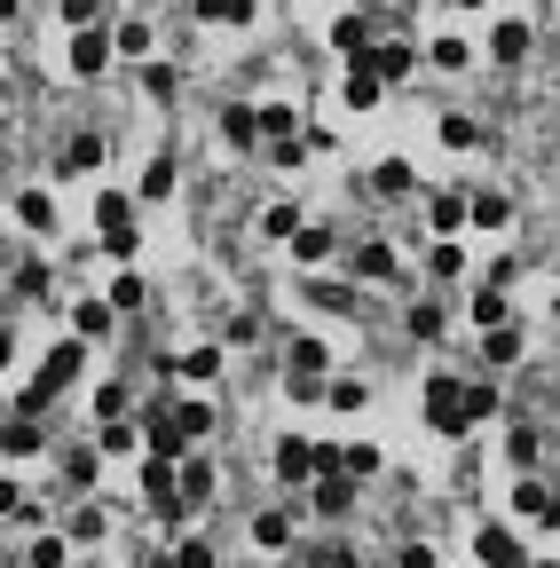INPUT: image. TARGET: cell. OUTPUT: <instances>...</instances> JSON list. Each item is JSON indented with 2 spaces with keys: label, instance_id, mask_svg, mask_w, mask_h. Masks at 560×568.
Here are the masks:
<instances>
[{
  "label": "cell",
  "instance_id": "6da1fadb",
  "mask_svg": "<svg viewBox=\"0 0 560 568\" xmlns=\"http://www.w3.org/2000/svg\"><path fill=\"white\" fill-rule=\"evenodd\" d=\"M80 372H87V340L72 331V340H56V348L40 355V379H32V387L16 395V411H24V419H40V411H48V403H56V395L72 387Z\"/></svg>",
  "mask_w": 560,
  "mask_h": 568
},
{
  "label": "cell",
  "instance_id": "7a4b0ae2",
  "mask_svg": "<svg viewBox=\"0 0 560 568\" xmlns=\"http://www.w3.org/2000/svg\"><path fill=\"white\" fill-rule=\"evenodd\" d=\"M418 411H426V426H435L442 443H466V434H474V419H466V379H458V372H426L418 379Z\"/></svg>",
  "mask_w": 560,
  "mask_h": 568
},
{
  "label": "cell",
  "instance_id": "3957f363",
  "mask_svg": "<svg viewBox=\"0 0 560 568\" xmlns=\"http://www.w3.org/2000/svg\"><path fill=\"white\" fill-rule=\"evenodd\" d=\"M63 63H72V80H104L111 63H119L111 24H80V32H72V48H63Z\"/></svg>",
  "mask_w": 560,
  "mask_h": 568
},
{
  "label": "cell",
  "instance_id": "277c9868",
  "mask_svg": "<svg viewBox=\"0 0 560 568\" xmlns=\"http://www.w3.org/2000/svg\"><path fill=\"white\" fill-rule=\"evenodd\" d=\"M324 466H340V450L308 443V434H284V443H277V482H292V490H301V482H316Z\"/></svg>",
  "mask_w": 560,
  "mask_h": 568
},
{
  "label": "cell",
  "instance_id": "5b68a950",
  "mask_svg": "<svg viewBox=\"0 0 560 568\" xmlns=\"http://www.w3.org/2000/svg\"><path fill=\"white\" fill-rule=\"evenodd\" d=\"M104 158H111V135L104 126H80V135H63L56 174H104Z\"/></svg>",
  "mask_w": 560,
  "mask_h": 568
},
{
  "label": "cell",
  "instance_id": "8992f818",
  "mask_svg": "<svg viewBox=\"0 0 560 568\" xmlns=\"http://www.w3.org/2000/svg\"><path fill=\"white\" fill-rule=\"evenodd\" d=\"M474 560L482 568H529V553H521V537H513L506 521H482L474 529Z\"/></svg>",
  "mask_w": 560,
  "mask_h": 568
},
{
  "label": "cell",
  "instance_id": "52a82bcc",
  "mask_svg": "<svg viewBox=\"0 0 560 568\" xmlns=\"http://www.w3.org/2000/svg\"><path fill=\"white\" fill-rule=\"evenodd\" d=\"M394 269H403V253H394L387 238H364V245L348 253V277H355V285H387Z\"/></svg>",
  "mask_w": 560,
  "mask_h": 568
},
{
  "label": "cell",
  "instance_id": "ba28073f",
  "mask_svg": "<svg viewBox=\"0 0 560 568\" xmlns=\"http://www.w3.org/2000/svg\"><path fill=\"white\" fill-rule=\"evenodd\" d=\"M308 506H316L324 521H348V513H355V482L340 474V466H324V474H316V490H308Z\"/></svg>",
  "mask_w": 560,
  "mask_h": 568
},
{
  "label": "cell",
  "instance_id": "9c48e42d",
  "mask_svg": "<svg viewBox=\"0 0 560 568\" xmlns=\"http://www.w3.org/2000/svg\"><path fill=\"white\" fill-rule=\"evenodd\" d=\"M332 372V348L316 340V331H292V348H284V379H324Z\"/></svg>",
  "mask_w": 560,
  "mask_h": 568
},
{
  "label": "cell",
  "instance_id": "30bf717a",
  "mask_svg": "<svg viewBox=\"0 0 560 568\" xmlns=\"http://www.w3.org/2000/svg\"><path fill=\"white\" fill-rule=\"evenodd\" d=\"M364 63H372L387 87H394V80H411V72H418V40H372V48H364Z\"/></svg>",
  "mask_w": 560,
  "mask_h": 568
},
{
  "label": "cell",
  "instance_id": "8fae6325",
  "mask_svg": "<svg viewBox=\"0 0 560 568\" xmlns=\"http://www.w3.org/2000/svg\"><path fill=\"white\" fill-rule=\"evenodd\" d=\"M379 95H387V80L372 72L364 56H348V72H340V104H348V111H372Z\"/></svg>",
  "mask_w": 560,
  "mask_h": 568
},
{
  "label": "cell",
  "instance_id": "7c38bea8",
  "mask_svg": "<svg viewBox=\"0 0 560 568\" xmlns=\"http://www.w3.org/2000/svg\"><path fill=\"white\" fill-rule=\"evenodd\" d=\"M372 40H379V16H372V9H340V16H332V48H340V56H364Z\"/></svg>",
  "mask_w": 560,
  "mask_h": 568
},
{
  "label": "cell",
  "instance_id": "4fadbf2b",
  "mask_svg": "<svg viewBox=\"0 0 560 568\" xmlns=\"http://www.w3.org/2000/svg\"><path fill=\"white\" fill-rule=\"evenodd\" d=\"M292 261H301V269H324V261H332L340 253V238H332V229H324V221H301V229H292Z\"/></svg>",
  "mask_w": 560,
  "mask_h": 568
},
{
  "label": "cell",
  "instance_id": "5bb4252c",
  "mask_svg": "<svg viewBox=\"0 0 560 568\" xmlns=\"http://www.w3.org/2000/svg\"><path fill=\"white\" fill-rule=\"evenodd\" d=\"M221 143L253 158V150H260V111H253V104H221Z\"/></svg>",
  "mask_w": 560,
  "mask_h": 568
},
{
  "label": "cell",
  "instance_id": "9a60e30c",
  "mask_svg": "<svg viewBox=\"0 0 560 568\" xmlns=\"http://www.w3.org/2000/svg\"><path fill=\"white\" fill-rule=\"evenodd\" d=\"M167 426H174V443L190 450V443H206L214 434V403H167Z\"/></svg>",
  "mask_w": 560,
  "mask_h": 568
},
{
  "label": "cell",
  "instance_id": "2e32d148",
  "mask_svg": "<svg viewBox=\"0 0 560 568\" xmlns=\"http://www.w3.org/2000/svg\"><path fill=\"white\" fill-rule=\"evenodd\" d=\"M529 40H537V32H529V24H521V16H506L498 32H489V63H506V72H513V63H521V56H529Z\"/></svg>",
  "mask_w": 560,
  "mask_h": 568
},
{
  "label": "cell",
  "instance_id": "e0dca14e",
  "mask_svg": "<svg viewBox=\"0 0 560 568\" xmlns=\"http://www.w3.org/2000/svg\"><path fill=\"white\" fill-rule=\"evenodd\" d=\"M174 182H182V166H174V150H158V158L143 166V190H135V197H143V206H167V197H174Z\"/></svg>",
  "mask_w": 560,
  "mask_h": 568
},
{
  "label": "cell",
  "instance_id": "ac0fdd59",
  "mask_svg": "<svg viewBox=\"0 0 560 568\" xmlns=\"http://www.w3.org/2000/svg\"><path fill=\"white\" fill-rule=\"evenodd\" d=\"M418 190V166L411 158H379L372 166V197H411Z\"/></svg>",
  "mask_w": 560,
  "mask_h": 568
},
{
  "label": "cell",
  "instance_id": "d6986e66",
  "mask_svg": "<svg viewBox=\"0 0 560 568\" xmlns=\"http://www.w3.org/2000/svg\"><path fill=\"white\" fill-rule=\"evenodd\" d=\"M513 513H521V521H545V529H560V497H552L545 482H521V490H513Z\"/></svg>",
  "mask_w": 560,
  "mask_h": 568
},
{
  "label": "cell",
  "instance_id": "ffe728a7",
  "mask_svg": "<svg viewBox=\"0 0 560 568\" xmlns=\"http://www.w3.org/2000/svg\"><path fill=\"white\" fill-rule=\"evenodd\" d=\"M111 229H135V197L126 190H95V238H111Z\"/></svg>",
  "mask_w": 560,
  "mask_h": 568
},
{
  "label": "cell",
  "instance_id": "44dd1931",
  "mask_svg": "<svg viewBox=\"0 0 560 568\" xmlns=\"http://www.w3.org/2000/svg\"><path fill=\"white\" fill-rule=\"evenodd\" d=\"M95 450H104V458L143 450V426H135V419H95Z\"/></svg>",
  "mask_w": 560,
  "mask_h": 568
},
{
  "label": "cell",
  "instance_id": "7402d4cb",
  "mask_svg": "<svg viewBox=\"0 0 560 568\" xmlns=\"http://www.w3.org/2000/svg\"><path fill=\"white\" fill-rule=\"evenodd\" d=\"M0 450H9V458H40V450H48V434H40V419H24V411H16L9 426H0Z\"/></svg>",
  "mask_w": 560,
  "mask_h": 568
},
{
  "label": "cell",
  "instance_id": "603a6c76",
  "mask_svg": "<svg viewBox=\"0 0 560 568\" xmlns=\"http://www.w3.org/2000/svg\"><path fill=\"white\" fill-rule=\"evenodd\" d=\"M466 221H474V229H506V221H513V197H506V190H474V197H466Z\"/></svg>",
  "mask_w": 560,
  "mask_h": 568
},
{
  "label": "cell",
  "instance_id": "cb8c5ba5",
  "mask_svg": "<svg viewBox=\"0 0 560 568\" xmlns=\"http://www.w3.org/2000/svg\"><path fill=\"white\" fill-rule=\"evenodd\" d=\"M253 545H260V553H284V545H292V513H284V506L253 513Z\"/></svg>",
  "mask_w": 560,
  "mask_h": 568
},
{
  "label": "cell",
  "instance_id": "d4e9b609",
  "mask_svg": "<svg viewBox=\"0 0 560 568\" xmlns=\"http://www.w3.org/2000/svg\"><path fill=\"white\" fill-rule=\"evenodd\" d=\"M197 24H253L260 16V0H190Z\"/></svg>",
  "mask_w": 560,
  "mask_h": 568
},
{
  "label": "cell",
  "instance_id": "484cf974",
  "mask_svg": "<svg viewBox=\"0 0 560 568\" xmlns=\"http://www.w3.org/2000/svg\"><path fill=\"white\" fill-rule=\"evenodd\" d=\"M426 221H435V238L466 229V197H458V190H435V197H426Z\"/></svg>",
  "mask_w": 560,
  "mask_h": 568
},
{
  "label": "cell",
  "instance_id": "4316f807",
  "mask_svg": "<svg viewBox=\"0 0 560 568\" xmlns=\"http://www.w3.org/2000/svg\"><path fill=\"white\" fill-rule=\"evenodd\" d=\"M16 221L48 238V229H56V197H48V190H24V197H16Z\"/></svg>",
  "mask_w": 560,
  "mask_h": 568
},
{
  "label": "cell",
  "instance_id": "83f0119b",
  "mask_svg": "<svg viewBox=\"0 0 560 568\" xmlns=\"http://www.w3.org/2000/svg\"><path fill=\"white\" fill-rule=\"evenodd\" d=\"M221 363H229V348H190V355H174V372L182 379H221Z\"/></svg>",
  "mask_w": 560,
  "mask_h": 568
},
{
  "label": "cell",
  "instance_id": "f1b7e54d",
  "mask_svg": "<svg viewBox=\"0 0 560 568\" xmlns=\"http://www.w3.org/2000/svg\"><path fill=\"white\" fill-rule=\"evenodd\" d=\"M284 135H301V111L292 104H260V143H284Z\"/></svg>",
  "mask_w": 560,
  "mask_h": 568
},
{
  "label": "cell",
  "instance_id": "f546056e",
  "mask_svg": "<svg viewBox=\"0 0 560 568\" xmlns=\"http://www.w3.org/2000/svg\"><path fill=\"white\" fill-rule=\"evenodd\" d=\"M403 324H411V340H442V331H450V324H442V300H411Z\"/></svg>",
  "mask_w": 560,
  "mask_h": 568
},
{
  "label": "cell",
  "instance_id": "4dcf8cb0",
  "mask_svg": "<svg viewBox=\"0 0 560 568\" xmlns=\"http://www.w3.org/2000/svg\"><path fill=\"white\" fill-rule=\"evenodd\" d=\"M143 95H150V104H167V111H174V95H182L174 63H143Z\"/></svg>",
  "mask_w": 560,
  "mask_h": 568
},
{
  "label": "cell",
  "instance_id": "1f68e13d",
  "mask_svg": "<svg viewBox=\"0 0 560 568\" xmlns=\"http://www.w3.org/2000/svg\"><path fill=\"white\" fill-rule=\"evenodd\" d=\"M458 269H466V245H458V238H435V245H426V277H458Z\"/></svg>",
  "mask_w": 560,
  "mask_h": 568
},
{
  "label": "cell",
  "instance_id": "d6a6232c",
  "mask_svg": "<svg viewBox=\"0 0 560 568\" xmlns=\"http://www.w3.org/2000/svg\"><path fill=\"white\" fill-rule=\"evenodd\" d=\"M72 331H80V340H104V331H111V300H80V309H72Z\"/></svg>",
  "mask_w": 560,
  "mask_h": 568
},
{
  "label": "cell",
  "instance_id": "836d02e7",
  "mask_svg": "<svg viewBox=\"0 0 560 568\" xmlns=\"http://www.w3.org/2000/svg\"><path fill=\"white\" fill-rule=\"evenodd\" d=\"M292 229H301V206H292V197H277V206L260 214V238H277V245H284Z\"/></svg>",
  "mask_w": 560,
  "mask_h": 568
},
{
  "label": "cell",
  "instance_id": "e575fe53",
  "mask_svg": "<svg viewBox=\"0 0 560 568\" xmlns=\"http://www.w3.org/2000/svg\"><path fill=\"white\" fill-rule=\"evenodd\" d=\"M111 48H119V56H150V24H143V16L111 24Z\"/></svg>",
  "mask_w": 560,
  "mask_h": 568
},
{
  "label": "cell",
  "instance_id": "d590c367",
  "mask_svg": "<svg viewBox=\"0 0 560 568\" xmlns=\"http://www.w3.org/2000/svg\"><path fill=\"white\" fill-rule=\"evenodd\" d=\"M426 56H435V72H474V63H482V56H474L466 40H435Z\"/></svg>",
  "mask_w": 560,
  "mask_h": 568
},
{
  "label": "cell",
  "instance_id": "8d00e7d4",
  "mask_svg": "<svg viewBox=\"0 0 560 568\" xmlns=\"http://www.w3.org/2000/svg\"><path fill=\"white\" fill-rule=\"evenodd\" d=\"M482 355H489V363H513V355H521V331H513V324H489V331H482Z\"/></svg>",
  "mask_w": 560,
  "mask_h": 568
},
{
  "label": "cell",
  "instance_id": "74e56055",
  "mask_svg": "<svg viewBox=\"0 0 560 568\" xmlns=\"http://www.w3.org/2000/svg\"><path fill=\"white\" fill-rule=\"evenodd\" d=\"M340 474H348V482H372V474H379V450H372V443H348V450H340Z\"/></svg>",
  "mask_w": 560,
  "mask_h": 568
},
{
  "label": "cell",
  "instance_id": "f35d334b",
  "mask_svg": "<svg viewBox=\"0 0 560 568\" xmlns=\"http://www.w3.org/2000/svg\"><path fill=\"white\" fill-rule=\"evenodd\" d=\"M466 419H498V379H466Z\"/></svg>",
  "mask_w": 560,
  "mask_h": 568
},
{
  "label": "cell",
  "instance_id": "ab89813d",
  "mask_svg": "<svg viewBox=\"0 0 560 568\" xmlns=\"http://www.w3.org/2000/svg\"><path fill=\"white\" fill-rule=\"evenodd\" d=\"M324 403H332V411H364L372 387H364V379H332V387H324Z\"/></svg>",
  "mask_w": 560,
  "mask_h": 568
},
{
  "label": "cell",
  "instance_id": "60d3db41",
  "mask_svg": "<svg viewBox=\"0 0 560 568\" xmlns=\"http://www.w3.org/2000/svg\"><path fill=\"white\" fill-rule=\"evenodd\" d=\"M174 474H182V497H190V506H197V497H214V466H206V458L174 466Z\"/></svg>",
  "mask_w": 560,
  "mask_h": 568
},
{
  "label": "cell",
  "instance_id": "b9f144b4",
  "mask_svg": "<svg viewBox=\"0 0 560 568\" xmlns=\"http://www.w3.org/2000/svg\"><path fill=\"white\" fill-rule=\"evenodd\" d=\"M442 143H450V150H474V143H482V119L450 111V119H442Z\"/></svg>",
  "mask_w": 560,
  "mask_h": 568
},
{
  "label": "cell",
  "instance_id": "7bdbcfd3",
  "mask_svg": "<svg viewBox=\"0 0 560 568\" xmlns=\"http://www.w3.org/2000/svg\"><path fill=\"white\" fill-rule=\"evenodd\" d=\"M474 324H482V331L506 324V285H482V292H474Z\"/></svg>",
  "mask_w": 560,
  "mask_h": 568
},
{
  "label": "cell",
  "instance_id": "ee69618b",
  "mask_svg": "<svg viewBox=\"0 0 560 568\" xmlns=\"http://www.w3.org/2000/svg\"><path fill=\"white\" fill-rule=\"evenodd\" d=\"M63 24H111V0H63Z\"/></svg>",
  "mask_w": 560,
  "mask_h": 568
},
{
  "label": "cell",
  "instance_id": "f6af8a7d",
  "mask_svg": "<svg viewBox=\"0 0 560 568\" xmlns=\"http://www.w3.org/2000/svg\"><path fill=\"white\" fill-rule=\"evenodd\" d=\"M95 458H104L95 443H87V450H72V458H63V482H72V490H87V482H95Z\"/></svg>",
  "mask_w": 560,
  "mask_h": 568
},
{
  "label": "cell",
  "instance_id": "bcb514c9",
  "mask_svg": "<svg viewBox=\"0 0 560 568\" xmlns=\"http://www.w3.org/2000/svg\"><path fill=\"white\" fill-rule=\"evenodd\" d=\"M143 300H150V292H143V277H119V285H111V316H126V309H143Z\"/></svg>",
  "mask_w": 560,
  "mask_h": 568
},
{
  "label": "cell",
  "instance_id": "7dc6e473",
  "mask_svg": "<svg viewBox=\"0 0 560 568\" xmlns=\"http://www.w3.org/2000/svg\"><path fill=\"white\" fill-rule=\"evenodd\" d=\"M95 537H104V506H80L72 513V545H95Z\"/></svg>",
  "mask_w": 560,
  "mask_h": 568
},
{
  "label": "cell",
  "instance_id": "c3c4849f",
  "mask_svg": "<svg viewBox=\"0 0 560 568\" xmlns=\"http://www.w3.org/2000/svg\"><path fill=\"white\" fill-rule=\"evenodd\" d=\"M63 545H72V537H32V560L24 568H63Z\"/></svg>",
  "mask_w": 560,
  "mask_h": 568
},
{
  "label": "cell",
  "instance_id": "681fc988",
  "mask_svg": "<svg viewBox=\"0 0 560 568\" xmlns=\"http://www.w3.org/2000/svg\"><path fill=\"white\" fill-rule=\"evenodd\" d=\"M174 568H214V545H206V537H182V545H174Z\"/></svg>",
  "mask_w": 560,
  "mask_h": 568
},
{
  "label": "cell",
  "instance_id": "f907efd6",
  "mask_svg": "<svg viewBox=\"0 0 560 568\" xmlns=\"http://www.w3.org/2000/svg\"><path fill=\"white\" fill-rule=\"evenodd\" d=\"M16 292L40 300V292H48V261H24V269H16Z\"/></svg>",
  "mask_w": 560,
  "mask_h": 568
},
{
  "label": "cell",
  "instance_id": "816d5d0a",
  "mask_svg": "<svg viewBox=\"0 0 560 568\" xmlns=\"http://www.w3.org/2000/svg\"><path fill=\"white\" fill-rule=\"evenodd\" d=\"M253 331H260L253 316H229V324H221V348H253Z\"/></svg>",
  "mask_w": 560,
  "mask_h": 568
},
{
  "label": "cell",
  "instance_id": "f5cc1de1",
  "mask_svg": "<svg viewBox=\"0 0 560 568\" xmlns=\"http://www.w3.org/2000/svg\"><path fill=\"white\" fill-rule=\"evenodd\" d=\"M95 419H126V387H95Z\"/></svg>",
  "mask_w": 560,
  "mask_h": 568
},
{
  "label": "cell",
  "instance_id": "db71d44e",
  "mask_svg": "<svg viewBox=\"0 0 560 568\" xmlns=\"http://www.w3.org/2000/svg\"><path fill=\"white\" fill-rule=\"evenodd\" d=\"M506 450H513V466H537V426H513Z\"/></svg>",
  "mask_w": 560,
  "mask_h": 568
},
{
  "label": "cell",
  "instance_id": "11a10c76",
  "mask_svg": "<svg viewBox=\"0 0 560 568\" xmlns=\"http://www.w3.org/2000/svg\"><path fill=\"white\" fill-rule=\"evenodd\" d=\"M308 568H355V553L348 545H324V553H308Z\"/></svg>",
  "mask_w": 560,
  "mask_h": 568
},
{
  "label": "cell",
  "instance_id": "9f6ffc18",
  "mask_svg": "<svg viewBox=\"0 0 560 568\" xmlns=\"http://www.w3.org/2000/svg\"><path fill=\"white\" fill-rule=\"evenodd\" d=\"M394 568H435V545H403V553H394Z\"/></svg>",
  "mask_w": 560,
  "mask_h": 568
},
{
  "label": "cell",
  "instance_id": "6f0895ef",
  "mask_svg": "<svg viewBox=\"0 0 560 568\" xmlns=\"http://www.w3.org/2000/svg\"><path fill=\"white\" fill-rule=\"evenodd\" d=\"M0 513H24V490H16L9 474H0Z\"/></svg>",
  "mask_w": 560,
  "mask_h": 568
},
{
  "label": "cell",
  "instance_id": "680465c9",
  "mask_svg": "<svg viewBox=\"0 0 560 568\" xmlns=\"http://www.w3.org/2000/svg\"><path fill=\"white\" fill-rule=\"evenodd\" d=\"M9 355H16V331H9V324H0V372H9Z\"/></svg>",
  "mask_w": 560,
  "mask_h": 568
},
{
  "label": "cell",
  "instance_id": "91938a15",
  "mask_svg": "<svg viewBox=\"0 0 560 568\" xmlns=\"http://www.w3.org/2000/svg\"><path fill=\"white\" fill-rule=\"evenodd\" d=\"M24 16V0H0V24H16Z\"/></svg>",
  "mask_w": 560,
  "mask_h": 568
},
{
  "label": "cell",
  "instance_id": "94428289",
  "mask_svg": "<svg viewBox=\"0 0 560 568\" xmlns=\"http://www.w3.org/2000/svg\"><path fill=\"white\" fill-rule=\"evenodd\" d=\"M450 9H489V0H450Z\"/></svg>",
  "mask_w": 560,
  "mask_h": 568
},
{
  "label": "cell",
  "instance_id": "6125c7cd",
  "mask_svg": "<svg viewBox=\"0 0 560 568\" xmlns=\"http://www.w3.org/2000/svg\"><path fill=\"white\" fill-rule=\"evenodd\" d=\"M135 9H150V0H135Z\"/></svg>",
  "mask_w": 560,
  "mask_h": 568
},
{
  "label": "cell",
  "instance_id": "be15d7a7",
  "mask_svg": "<svg viewBox=\"0 0 560 568\" xmlns=\"http://www.w3.org/2000/svg\"><path fill=\"white\" fill-rule=\"evenodd\" d=\"M0 458H9V450H0Z\"/></svg>",
  "mask_w": 560,
  "mask_h": 568
}]
</instances>
